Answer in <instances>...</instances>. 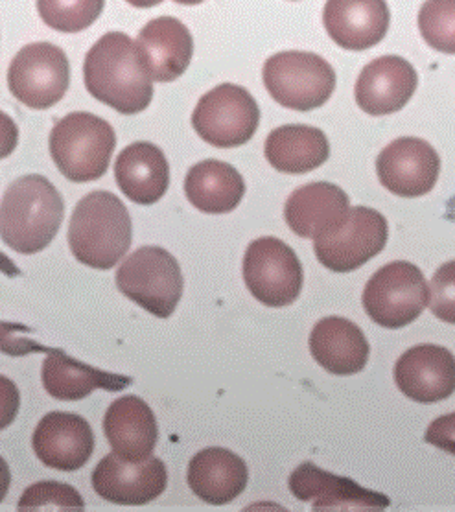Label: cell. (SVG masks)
<instances>
[{"mask_svg":"<svg viewBox=\"0 0 455 512\" xmlns=\"http://www.w3.org/2000/svg\"><path fill=\"white\" fill-rule=\"evenodd\" d=\"M264 85L271 98L293 111L308 113L325 105L336 89V72L312 52H279L264 63Z\"/></svg>","mask_w":455,"mask_h":512,"instance_id":"obj_6","label":"cell"},{"mask_svg":"<svg viewBox=\"0 0 455 512\" xmlns=\"http://www.w3.org/2000/svg\"><path fill=\"white\" fill-rule=\"evenodd\" d=\"M117 286L146 312L168 319L183 297V273L179 262L163 247H140L120 264Z\"/></svg>","mask_w":455,"mask_h":512,"instance_id":"obj_5","label":"cell"},{"mask_svg":"<svg viewBox=\"0 0 455 512\" xmlns=\"http://www.w3.org/2000/svg\"><path fill=\"white\" fill-rule=\"evenodd\" d=\"M395 382L413 402L446 400L455 393V356L439 345H417L398 358Z\"/></svg>","mask_w":455,"mask_h":512,"instance_id":"obj_14","label":"cell"},{"mask_svg":"<svg viewBox=\"0 0 455 512\" xmlns=\"http://www.w3.org/2000/svg\"><path fill=\"white\" fill-rule=\"evenodd\" d=\"M105 0H37L41 19L52 30L76 34L89 28L102 15Z\"/></svg>","mask_w":455,"mask_h":512,"instance_id":"obj_28","label":"cell"},{"mask_svg":"<svg viewBox=\"0 0 455 512\" xmlns=\"http://www.w3.org/2000/svg\"><path fill=\"white\" fill-rule=\"evenodd\" d=\"M45 507L82 511L85 503L78 490L58 481H41L24 490L23 498L19 501V509H45Z\"/></svg>","mask_w":455,"mask_h":512,"instance_id":"obj_30","label":"cell"},{"mask_svg":"<svg viewBox=\"0 0 455 512\" xmlns=\"http://www.w3.org/2000/svg\"><path fill=\"white\" fill-rule=\"evenodd\" d=\"M63 216V198L47 177L24 175L0 203V238L21 255H35L52 244Z\"/></svg>","mask_w":455,"mask_h":512,"instance_id":"obj_2","label":"cell"},{"mask_svg":"<svg viewBox=\"0 0 455 512\" xmlns=\"http://www.w3.org/2000/svg\"><path fill=\"white\" fill-rule=\"evenodd\" d=\"M244 280L258 303L282 308L295 303L303 290V266L292 247L279 238L264 236L247 247Z\"/></svg>","mask_w":455,"mask_h":512,"instance_id":"obj_9","label":"cell"},{"mask_svg":"<svg viewBox=\"0 0 455 512\" xmlns=\"http://www.w3.org/2000/svg\"><path fill=\"white\" fill-rule=\"evenodd\" d=\"M10 483H12V474H10V466L0 457V503L8 496L10 490Z\"/></svg>","mask_w":455,"mask_h":512,"instance_id":"obj_35","label":"cell"},{"mask_svg":"<svg viewBox=\"0 0 455 512\" xmlns=\"http://www.w3.org/2000/svg\"><path fill=\"white\" fill-rule=\"evenodd\" d=\"M349 196L343 188L327 181L297 188L286 201L284 218L301 238H323L338 231L349 216Z\"/></svg>","mask_w":455,"mask_h":512,"instance_id":"obj_18","label":"cell"},{"mask_svg":"<svg viewBox=\"0 0 455 512\" xmlns=\"http://www.w3.org/2000/svg\"><path fill=\"white\" fill-rule=\"evenodd\" d=\"M117 146L115 129L91 113H70L50 133V155L74 183L96 181L107 172Z\"/></svg>","mask_w":455,"mask_h":512,"instance_id":"obj_4","label":"cell"},{"mask_svg":"<svg viewBox=\"0 0 455 512\" xmlns=\"http://www.w3.org/2000/svg\"><path fill=\"white\" fill-rule=\"evenodd\" d=\"M131 238L128 209L111 192H91L72 210L70 251L89 268H115L128 253Z\"/></svg>","mask_w":455,"mask_h":512,"instance_id":"obj_3","label":"cell"},{"mask_svg":"<svg viewBox=\"0 0 455 512\" xmlns=\"http://www.w3.org/2000/svg\"><path fill=\"white\" fill-rule=\"evenodd\" d=\"M185 194L205 214H227L244 199V177L229 163L207 159L188 170Z\"/></svg>","mask_w":455,"mask_h":512,"instance_id":"obj_26","label":"cell"},{"mask_svg":"<svg viewBox=\"0 0 455 512\" xmlns=\"http://www.w3.org/2000/svg\"><path fill=\"white\" fill-rule=\"evenodd\" d=\"M104 433L113 452L126 461H144L153 454L159 439L152 408L139 396L115 400L104 419Z\"/></svg>","mask_w":455,"mask_h":512,"instance_id":"obj_20","label":"cell"},{"mask_svg":"<svg viewBox=\"0 0 455 512\" xmlns=\"http://www.w3.org/2000/svg\"><path fill=\"white\" fill-rule=\"evenodd\" d=\"M264 155L282 174L301 175L327 163L330 144L321 129L288 124L273 129L266 139Z\"/></svg>","mask_w":455,"mask_h":512,"instance_id":"obj_25","label":"cell"},{"mask_svg":"<svg viewBox=\"0 0 455 512\" xmlns=\"http://www.w3.org/2000/svg\"><path fill=\"white\" fill-rule=\"evenodd\" d=\"M382 187L398 198H420L430 194L441 172V157L430 142L402 137L387 144L376 159Z\"/></svg>","mask_w":455,"mask_h":512,"instance_id":"obj_12","label":"cell"},{"mask_svg":"<svg viewBox=\"0 0 455 512\" xmlns=\"http://www.w3.org/2000/svg\"><path fill=\"white\" fill-rule=\"evenodd\" d=\"M260 109L253 94L234 83H222L199 98L192 126L201 139L216 148H238L253 139Z\"/></svg>","mask_w":455,"mask_h":512,"instance_id":"obj_8","label":"cell"},{"mask_svg":"<svg viewBox=\"0 0 455 512\" xmlns=\"http://www.w3.org/2000/svg\"><path fill=\"white\" fill-rule=\"evenodd\" d=\"M168 485V472L161 459L126 461L111 452L93 472V489L100 498L117 505H146L157 500Z\"/></svg>","mask_w":455,"mask_h":512,"instance_id":"obj_13","label":"cell"},{"mask_svg":"<svg viewBox=\"0 0 455 512\" xmlns=\"http://www.w3.org/2000/svg\"><path fill=\"white\" fill-rule=\"evenodd\" d=\"M115 177L129 201L153 205L170 187V166L161 148L152 142H135L118 155Z\"/></svg>","mask_w":455,"mask_h":512,"instance_id":"obj_24","label":"cell"},{"mask_svg":"<svg viewBox=\"0 0 455 512\" xmlns=\"http://www.w3.org/2000/svg\"><path fill=\"white\" fill-rule=\"evenodd\" d=\"M85 87L96 100L122 115H137L152 104L153 80L139 43L109 32L94 43L83 65Z\"/></svg>","mask_w":455,"mask_h":512,"instance_id":"obj_1","label":"cell"},{"mask_svg":"<svg viewBox=\"0 0 455 512\" xmlns=\"http://www.w3.org/2000/svg\"><path fill=\"white\" fill-rule=\"evenodd\" d=\"M419 30L428 47L455 56V0H426L419 10Z\"/></svg>","mask_w":455,"mask_h":512,"instance_id":"obj_29","label":"cell"},{"mask_svg":"<svg viewBox=\"0 0 455 512\" xmlns=\"http://www.w3.org/2000/svg\"><path fill=\"white\" fill-rule=\"evenodd\" d=\"M19 144V128L13 118L0 111V159L10 157Z\"/></svg>","mask_w":455,"mask_h":512,"instance_id":"obj_34","label":"cell"},{"mask_svg":"<svg viewBox=\"0 0 455 512\" xmlns=\"http://www.w3.org/2000/svg\"><path fill=\"white\" fill-rule=\"evenodd\" d=\"M0 271H4V273H8L10 277H15V275H21V271L19 268H15L12 264V260L8 258L6 255H2L0 253Z\"/></svg>","mask_w":455,"mask_h":512,"instance_id":"obj_36","label":"cell"},{"mask_svg":"<svg viewBox=\"0 0 455 512\" xmlns=\"http://www.w3.org/2000/svg\"><path fill=\"white\" fill-rule=\"evenodd\" d=\"M188 487L209 505H227L236 500L249 481L244 459L227 448H207L188 465Z\"/></svg>","mask_w":455,"mask_h":512,"instance_id":"obj_23","label":"cell"},{"mask_svg":"<svg viewBox=\"0 0 455 512\" xmlns=\"http://www.w3.org/2000/svg\"><path fill=\"white\" fill-rule=\"evenodd\" d=\"M290 490L299 501L312 503L314 511L325 509H387L391 500L374 490L363 489L354 479L341 478L321 470L314 463H303L290 476Z\"/></svg>","mask_w":455,"mask_h":512,"instance_id":"obj_17","label":"cell"},{"mask_svg":"<svg viewBox=\"0 0 455 512\" xmlns=\"http://www.w3.org/2000/svg\"><path fill=\"white\" fill-rule=\"evenodd\" d=\"M69 83V59L52 43H32L21 48L8 70V87L13 96L39 111L58 104Z\"/></svg>","mask_w":455,"mask_h":512,"instance_id":"obj_10","label":"cell"},{"mask_svg":"<svg viewBox=\"0 0 455 512\" xmlns=\"http://www.w3.org/2000/svg\"><path fill=\"white\" fill-rule=\"evenodd\" d=\"M21 408V395L10 378L0 374V431L12 424Z\"/></svg>","mask_w":455,"mask_h":512,"instance_id":"obj_33","label":"cell"},{"mask_svg":"<svg viewBox=\"0 0 455 512\" xmlns=\"http://www.w3.org/2000/svg\"><path fill=\"white\" fill-rule=\"evenodd\" d=\"M432 314L444 323L455 325V260L446 262L435 271L430 284Z\"/></svg>","mask_w":455,"mask_h":512,"instance_id":"obj_31","label":"cell"},{"mask_svg":"<svg viewBox=\"0 0 455 512\" xmlns=\"http://www.w3.org/2000/svg\"><path fill=\"white\" fill-rule=\"evenodd\" d=\"M137 43L153 82H174L183 76L194 54L190 30L175 17H157L150 21L140 30Z\"/></svg>","mask_w":455,"mask_h":512,"instance_id":"obj_21","label":"cell"},{"mask_svg":"<svg viewBox=\"0 0 455 512\" xmlns=\"http://www.w3.org/2000/svg\"><path fill=\"white\" fill-rule=\"evenodd\" d=\"M387 236L389 225L378 210L350 207L349 216L338 231L315 238V256L334 273H350L380 255Z\"/></svg>","mask_w":455,"mask_h":512,"instance_id":"obj_11","label":"cell"},{"mask_svg":"<svg viewBox=\"0 0 455 512\" xmlns=\"http://www.w3.org/2000/svg\"><path fill=\"white\" fill-rule=\"evenodd\" d=\"M369 341L362 328L343 317H325L310 334L314 360L336 376L362 373L369 361Z\"/></svg>","mask_w":455,"mask_h":512,"instance_id":"obj_22","label":"cell"},{"mask_svg":"<svg viewBox=\"0 0 455 512\" xmlns=\"http://www.w3.org/2000/svg\"><path fill=\"white\" fill-rule=\"evenodd\" d=\"M126 2H129L131 6H135V8H153V6L161 4L163 0H126Z\"/></svg>","mask_w":455,"mask_h":512,"instance_id":"obj_37","label":"cell"},{"mask_svg":"<svg viewBox=\"0 0 455 512\" xmlns=\"http://www.w3.org/2000/svg\"><path fill=\"white\" fill-rule=\"evenodd\" d=\"M419 76L400 56L374 59L362 70L354 96L363 113L371 117L393 115L408 105L417 91Z\"/></svg>","mask_w":455,"mask_h":512,"instance_id":"obj_15","label":"cell"},{"mask_svg":"<svg viewBox=\"0 0 455 512\" xmlns=\"http://www.w3.org/2000/svg\"><path fill=\"white\" fill-rule=\"evenodd\" d=\"M363 308L376 325L404 328L419 319L430 303V286L422 271L409 262L378 269L363 290Z\"/></svg>","mask_w":455,"mask_h":512,"instance_id":"obj_7","label":"cell"},{"mask_svg":"<svg viewBox=\"0 0 455 512\" xmlns=\"http://www.w3.org/2000/svg\"><path fill=\"white\" fill-rule=\"evenodd\" d=\"M34 452L43 465L74 472L87 465L94 452L91 424L76 413L54 411L34 431Z\"/></svg>","mask_w":455,"mask_h":512,"instance_id":"obj_16","label":"cell"},{"mask_svg":"<svg viewBox=\"0 0 455 512\" xmlns=\"http://www.w3.org/2000/svg\"><path fill=\"white\" fill-rule=\"evenodd\" d=\"M391 23L385 0H327L323 24L338 47L352 52L373 48Z\"/></svg>","mask_w":455,"mask_h":512,"instance_id":"obj_19","label":"cell"},{"mask_svg":"<svg viewBox=\"0 0 455 512\" xmlns=\"http://www.w3.org/2000/svg\"><path fill=\"white\" fill-rule=\"evenodd\" d=\"M41 352H47V360L41 369L43 387L47 389L48 395L58 400H82L96 389L117 391L131 384L124 376L104 373L100 369L72 360L63 350L43 347Z\"/></svg>","mask_w":455,"mask_h":512,"instance_id":"obj_27","label":"cell"},{"mask_svg":"<svg viewBox=\"0 0 455 512\" xmlns=\"http://www.w3.org/2000/svg\"><path fill=\"white\" fill-rule=\"evenodd\" d=\"M177 4H185V6H196V4H201L203 0H174Z\"/></svg>","mask_w":455,"mask_h":512,"instance_id":"obj_38","label":"cell"},{"mask_svg":"<svg viewBox=\"0 0 455 512\" xmlns=\"http://www.w3.org/2000/svg\"><path fill=\"white\" fill-rule=\"evenodd\" d=\"M424 441L455 455V413L433 420L430 428L426 430Z\"/></svg>","mask_w":455,"mask_h":512,"instance_id":"obj_32","label":"cell"}]
</instances>
